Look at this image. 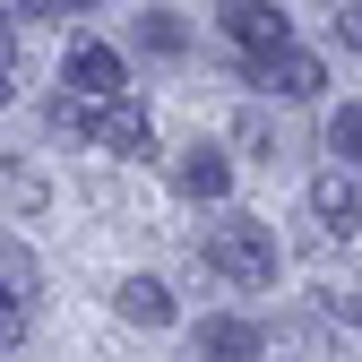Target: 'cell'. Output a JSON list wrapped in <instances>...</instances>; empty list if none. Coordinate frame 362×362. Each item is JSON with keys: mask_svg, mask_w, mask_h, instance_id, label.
I'll list each match as a JSON object with an SVG mask.
<instances>
[{"mask_svg": "<svg viewBox=\"0 0 362 362\" xmlns=\"http://www.w3.org/2000/svg\"><path fill=\"white\" fill-rule=\"evenodd\" d=\"M69 104H112V95H129V61L112 52V43H69Z\"/></svg>", "mask_w": 362, "mask_h": 362, "instance_id": "cell-3", "label": "cell"}, {"mask_svg": "<svg viewBox=\"0 0 362 362\" xmlns=\"http://www.w3.org/2000/svg\"><path fill=\"white\" fill-rule=\"evenodd\" d=\"M199 259L216 267L224 285L259 293V285H276V224H259V216H242V207H216V224L199 233Z\"/></svg>", "mask_w": 362, "mask_h": 362, "instance_id": "cell-1", "label": "cell"}, {"mask_svg": "<svg viewBox=\"0 0 362 362\" xmlns=\"http://www.w3.org/2000/svg\"><path fill=\"white\" fill-rule=\"evenodd\" d=\"M18 337H26V302L0 293V345H18Z\"/></svg>", "mask_w": 362, "mask_h": 362, "instance_id": "cell-15", "label": "cell"}, {"mask_svg": "<svg viewBox=\"0 0 362 362\" xmlns=\"http://www.w3.org/2000/svg\"><path fill=\"white\" fill-rule=\"evenodd\" d=\"M181 43H190V35H181V18H173V9H147V18H139V52H156V61H173Z\"/></svg>", "mask_w": 362, "mask_h": 362, "instance_id": "cell-11", "label": "cell"}, {"mask_svg": "<svg viewBox=\"0 0 362 362\" xmlns=\"http://www.w3.org/2000/svg\"><path fill=\"white\" fill-rule=\"evenodd\" d=\"M61 121L78 129V139L112 147V156H156V129H147V112L129 95H112V104H61Z\"/></svg>", "mask_w": 362, "mask_h": 362, "instance_id": "cell-2", "label": "cell"}, {"mask_svg": "<svg viewBox=\"0 0 362 362\" xmlns=\"http://www.w3.org/2000/svg\"><path fill=\"white\" fill-rule=\"evenodd\" d=\"M0 207H43V181L35 173H0Z\"/></svg>", "mask_w": 362, "mask_h": 362, "instance_id": "cell-13", "label": "cell"}, {"mask_svg": "<svg viewBox=\"0 0 362 362\" xmlns=\"http://www.w3.org/2000/svg\"><path fill=\"white\" fill-rule=\"evenodd\" d=\"M328 156H337V164H362V104H345V112L328 121Z\"/></svg>", "mask_w": 362, "mask_h": 362, "instance_id": "cell-12", "label": "cell"}, {"mask_svg": "<svg viewBox=\"0 0 362 362\" xmlns=\"http://www.w3.org/2000/svg\"><path fill=\"white\" fill-rule=\"evenodd\" d=\"M337 35L354 43V52H362V0H345V9H337Z\"/></svg>", "mask_w": 362, "mask_h": 362, "instance_id": "cell-16", "label": "cell"}, {"mask_svg": "<svg viewBox=\"0 0 362 362\" xmlns=\"http://www.w3.org/2000/svg\"><path fill=\"white\" fill-rule=\"evenodd\" d=\"M216 26L233 35L250 61H259V52H285V43H293V18L276 9V0H224V9H216Z\"/></svg>", "mask_w": 362, "mask_h": 362, "instance_id": "cell-4", "label": "cell"}, {"mask_svg": "<svg viewBox=\"0 0 362 362\" xmlns=\"http://www.w3.org/2000/svg\"><path fill=\"white\" fill-rule=\"evenodd\" d=\"M310 216H320L328 233H362V164H328L310 181Z\"/></svg>", "mask_w": 362, "mask_h": 362, "instance_id": "cell-6", "label": "cell"}, {"mask_svg": "<svg viewBox=\"0 0 362 362\" xmlns=\"http://www.w3.org/2000/svg\"><path fill=\"white\" fill-rule=\"evenodd\" d=\"M250 86H267V95L302 104V95H320V86H328V69L310 61L302 43H285V52H259V61H250Z\"/></svg>", "mask_w": 362, "mask_h": 362, "instance_id": "cell-5", "label": "cell"}, {"mask_svg": "<svg viewBox=\"0 0 362 362\" xmlns=\"http://www.w3.org/2000/svg\"><path fill=\"white\" fill-rule=\"evenodd\" d=\"M112 310H121L129 328H173V293H164L156 276H121V285H112Z\"/></svg>", "mask_w": 362, "mask_h": 362, "instance_id": "cell-9", "label": "cell"}, {"mask_svg": "<svg viewBox=\"0 0 362 362\" xmlns=\"http://www.w3.org/2000/svg\"><path fill=\"white\" fill-rule=\"evenodd\" d=\"M0 293H9V302H35V259H26V242H9V233H0Z\"/></svg>", "mask_w": 362, "mask_h": 362, "instance_id": "cell-10", "label": "cell"}, {"mask_svg": "<svg viewBox=\"0 0 362 362\" xmlns=\"http://www.w3.org/2000/svg\"><path fill=\"white\" fill-rule=\"evenodd\" d=\"M0 104H9V61H0Z\"/></svg>", "mask_w": 362, "mask_h": 362, "instance_id": "cell-17", "label": "cell"}, {"mask_svg": "<svg viewBox=\"0 0 362 362\" xmlns=\"http://www.w3.org/2000/svg\"><path fill=\"white\" fill-rule=\"evenodd\" d=\"M267 354V328L242 320V310H216V320H199V362H259Z\"/></svg>", "mask_w": 362, "mask_h": 362, "instance_id": "cell-7", "label": "cell"}, {"mask_svg": "<svg viewBox=\"0 0 362 362\" xmlns=\"http://www.w3.org/2000/svg\"><path fill=\"white\" fill-rule=\"evenodd\" d=\"M78 9H95V0H18V18H78Z\"/></svg>", "mask_w": 362, "mask_h": 362, "instance_id": "cell-14", "label": "cell"}, {"mask_svg": "<svg viewBox=\"0 0 362 362\" xmlns=\"http://www.w3.org/2000/svg\"><path fill=\"white\" fill-rule=\"evenodd\" d=\"M173 190H181V199H199V207H224V190H233V156L199 139L190 156L173 164Z\"/></svg>", "mask_w": 362, "mask_h": 362, "instance_id": "cell-8", "label": "cell"}]
</instances>
